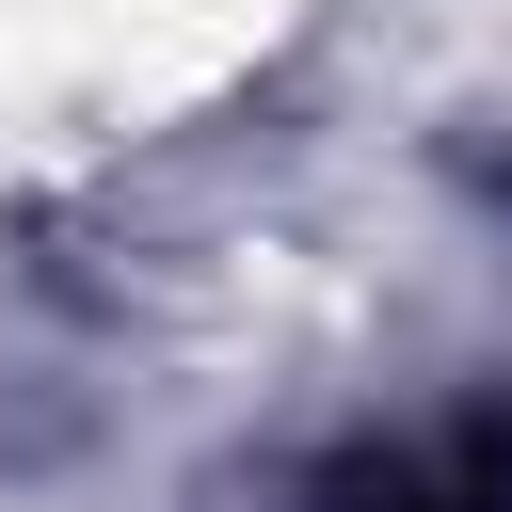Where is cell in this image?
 Instances as JSON below:
<instances>
[{"label":"cell","mask_w":512,"mask_h":512,"mask_svg":"<svg viewBox=\"0 0 512 512\" xmlns=\"http://www.w3.org/2000/svg\"><path fill=\"white\" fill-rule=\"evenodd\" d=\"M336 512H512V448H400V464H368Z\"/></svg>","instance_id":"6da1fadb"}]
</instances>
